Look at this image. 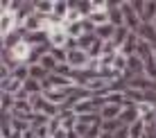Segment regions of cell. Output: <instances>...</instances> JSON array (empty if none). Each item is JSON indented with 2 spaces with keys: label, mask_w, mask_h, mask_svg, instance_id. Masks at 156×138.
Listing matches in <instances>:
<instances>
[{
  "label": "cell",
  "mask_w": 156,
  "mask_h": 138,
  "mask_svg": "<svg viewBox=\"0 0 156 138\" xmlns=\"http://www.w3.org/2000/svg\"><path fill=\"white\" fill-rule=\"evenodd\" d=\"M154 25H156V20H154Z\"/></svg>",
  "instance_id": "16"
},
{
  "label": "cell",
  "mask_w": 156,
  "mask_h": 138,
  "mask_svg": "<svg viewBox=\"0 0 156 138\" xmlns=\"http://www.w3.org/2000/svg\"><path fill=\"white\" fill-rule=\"evenodd\" d=\"M122 16H125V25L133 32V34H136L138 27L143 25V20H140V16L136 14V9L131 7V0H129V2H127V0L122 2Z\"/></svg>",
  "instance_id": "4"
},
{
  "label": "cell",
  "mask_w": 156,
  "mask_h": 138,
  "mask_svg": "<svg viewBox=\"0 0 156 138\" xmlns=\"http://www.w3.org/2000/svg\"><path fill=\"white\" fill-rule=\"evenodd\" d=\"M113 32H115V25L106 23V25H100V27H95V36H98L100 41H111V39H113Z\"/></svg>",
  "instance_id": "13"
},
{
  "label": "cell",
  "mask_w": 156,
  "mask_h": 138,
  "mask_svg": "<svg viewBox=\"0 0 156 138\" xmlns=\"http://www.w3.org/2000/svg\"><path fill=\"white\" fill-rule=\"evenodd\" d=\"M136 36L140 41H145V43H149V45H156V25L154 23H143L140 27H138V32H136Z\"/></svg>",
  "instance_id": "8"
},
{
  "label": "cell",
  "mask_w": 156,
  "mask_h": 138,
  "mask_svg": "<svg viewBox=\"0 0 156 138\" xmlns=\"http://www.w3.org/2000/svg\"><path fill=\"white\" fill-rule=\"evenodd\" d=\"M39 66H41V68H45L48 73H57V68L61 66V63H59V61L55 59V55H52V52H48V55L41 59V63H39Z\"/></svg>",
  "instance_id": "14"
},
{
  "label": "cell",
  "mask_w": 156,
  "mask_h": 138,
  "mask_svg": "<svg viewBox=\"0 0 156 138\" xmlns=\"http://www.w3.org/2000/svg\"><path fill=\"white\" fill-rule=\"evenodd\" d=\"M140 120V111H138L136 104H127L125 109H122V113H120V122L125 125V127H131L133 122H138Z\"/></svg>",
  "instance_id": "9"
},
{
  "label": "cell",
  "mask_w": 156,
  "mask_h": 138,
  "mask_svg": "<svg viewBox=\"0 0 156 138\" xmlns=\"http://www.w3.org/2000/svg\"><path fill=\"white\" fill-rule=\"evenodd\" d=\"M34 12L39 16H52L55 14V0H36Z\"/></svg>",
  "instance_id": "11"
},
{
  "label": "cell",
  "mask_w": 156,
  "mask_h": 138,
  "mask_svg": "<svg viewBox=\"0 0 156 138\" xmlns=\"http://www.w3.org/2000/svg\"><path fill=\"white\" fill-rule=\"evenodd\" d=\"M63 86H73V79L59 75V73H50V75L45 77V82H43V93L55 91V88H63Z\"/></svg>",
  "instance_id": "5"
},
{
  "label": "cell",
  "mask_w": 156,
  "mask_h": 138,
  "mask_svg": "<svg viewBox=\"0 0 156 138\" xmlns=\"http://www.w3.org/2000/svg\"><path fill=\"white\" fill-rule=\"evenodd\" d=\"M66 63L73 68V70H88L93 59H90V55L82 48H75V50H68L66 52Z\"/></svg>",
  "instance_id": "1"
},
{
  "label": "cell",
  "mask_w": 156,
  "mask_h": 138,
  "mask_svg": "<svg viewBox=\"0 0 156 138\" xmlns=\"http://www.w3.org/2000/svg\"><path fill=\"white\" fill-rule=\"evenodd\" d=\"M122 109H125V104H115V102H106L104 107L100 109V118L102 122H106V120H118L122 113Z\"/></svg>",
  "instance_id": "7"
},
{
  "label": "cell",
  "mask_w": 156,
  "mask_h": 138,
  "mask_svg": "<svg viewBox=\"0 0 156 138\" xmlns=\"http://www.w3.org/2000/svg\"><path fill=\"white\" fill-rule=\"evenodd\" d=\"M20 27L18 23V16H16V12L12 9V12H0V36H9L12 32H16Z\"/></svg>",
  "instance_id": "3"
},
{
  "label": "cell",
  "mask_w": 156,
  "mask_h": 138,
  "mask_svg": "<svg viewBox=\"0 0 156 138\" xmlns=\"http://www.w3.org/2000/svg\"><path fill=\"white\" fill-rule=\"evenodd\" d=\"M68 41H70V36H68V32L63 30V27L52 30L50 34H48V43H50L52 50H66Z\"/></svg>",
  "instance_id": "6"
},
{
  "label": "cell",
  "mask_w": 156,
  "mask_h": 138,
  "mask_svg": "<svg viewBox=\"0 0 156 138\" xmlns=\"http://www.w3.org/2000/svg\"><path fill=\"white\" fill-rule=\"evenodd\" d=\"M122 127H125V125H122L120 118H118V120H106V122H102L100 129H102V131H109V134H115V131L122 129Z\"/></svg>",
  "instance_id": "15"
},
{
  "label": "cell",
  "mask_w": 156,
  "mask_h": 138,
  "mask_svg": "<svg viewBox=\"0 0 156 138\" xmlns=\"http://www.w3.org/2000/svg\"><path fill=\"white\" fill-rule=\"evenodd\" d=\"M131 7L140 16L143 23H154L156 20V0H131Z\"/></svg>",
  "instance_id": "2"
},
{
  "label": "cell",
  "mask_w": 156,
  "mask_h": 138,
  "mask_svg": "<svg viewBox=\"0 0 156 138\" xmlns=\"http://www.w3.org/2000/svg\"><path fill=\"white\" fill-rule=\"evenodd\" d=\"M133 32L127 27V25H120V27H115V32H113V39H111V43H113L118 50H122V45L129 41V36H131Z\"/></svg>",
  "instance_id": "10"
},
{
  "label": "cell",
  "mask_w": 156,
  "mask_h": 138,
  "mask_svg": "<svg viewBox=\"0 0 156 138\" xmlns=\"http://www.w3.org/2000/svg\"><path fill=\"white\" fill-rule=\"evenodd\" d=\"M68 12H70V2H66V0H55V14H52V18L57 20H66Z\"/></svg>",
  "instance_id": "12"
}]
</instances>
